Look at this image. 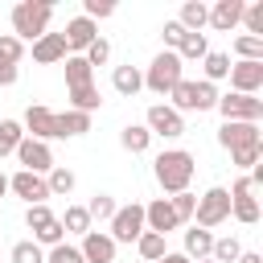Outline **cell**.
<instances>
[{
	"instance_id": "ffe728a7",
	"label": "cell",
	"mask_w": 263,
	"mask_h": 263,
	"mask_svg": "<svg viewBox=\"0 0 263 263\" xmlns=\"http://www.w3.org/2000/svg\"><path fill=\"white\" fill-rule=\"evenodd\" d=\"M177 25H181L185 33H201V29L210 25V8H205L201 0H185V4H181V16H177Z\"/></svg>"
},
{
	"instance_id": "e575fe53",
	"label": "cell",
	"mask_w": 263,
	"mask_h": 263,
	"mask_svg": "<svg viewBox=\"0 0 263 263\" xmlns=\"http://www.w3.org/2000/svg\"><path fill=\"white\" fill-rule=\"evenodd\" d=\"M242 25H247V37H259L263 41V0L242 4Z\"/></svg>"
},
{
	"instance_id": "c3c4849f",
	"label": "cell",
	"mask_w": 263,
	"mask_h": 263,
	"mask_svg": "<svg viewBox=\"0 0 263 263\" xmlns=\"http://www.w3.org/2000/svg\"><path fill=\"white\" fill-rule=\"evenodd\" d=\"M16 78H21V70H16V66H8V62H0V86H12Z\"/></svg>"
},
{
	"instance_id": "74e56055",
	"label": "cell",
	"mask_w": 263,
	"mask_h": 263,
	"mask_svg": "<svg viewBox=\"0 0 263 263\" xmlns=\"http://www.w3.org/2000/svg\"><path fill=\"white\" fill-rule=\"evenodd\" d=\"M168 99H173V111H177V115H181V111H193V82L181 78V82L168 90Z\"/></svg>"
},
{
	"instance_id": "d6a6232c",
	"label": "cell",
	"mask_w": 263,
	"mask_h": 263,
	"mask_svg": "<svg viewBox=\"0 0 263 263\" xmlns=\"http://www.w3.org/2000/svg\"><path fill=\"white\" fill-rule=\"evenodd\" d=\"M119 205H115V197L111 193H95L90 197V205H86V214H90V222H111V214H115Z\"/></svg>"
},
{
	"instance_id": "816d5d0a",
	"label": "cell",
	"mask_w": 263,
	"mask_h": 263,
	"mask_svg": "<svg viewBox=\"0 0 263 263\" xmlns=\"http://www.w3.org/2000/svg\"><path fill=\"white\" fill-rule=\"evenodd\" d=\"M4 193H8V177L0 173V197H4Z\"/></svg>"
},
{
	"instance_id": "f35d334b",
	"label": "cell",
	"mask_w": 263,
	"mask_h": 263,
	"mask_svg": "<svg viewBox=\"0 0 263 263\" xmlns=\"http://www.w3.org/2000/svg\"><path fill=\"white\" fill-rule=\"evenodd\" d=\"M21 58H25V41H16L12 33H0V62L21 66Z\"/></svg>"
},
{
	"instance_id": "52a82bcc",
	"label": "cell",
	"mask_w": 263,
	"mask_h": 263,
	"mask_svg": "<svg viewBox=\"0 0 263 263\" xmlns=\"http://www.w3.org/2000/svg\"><path fill=\"white\" fill-rule=\"evenodd\" d=\"M144 127H148L152 136H164V140H177V136H185V119H181L173 107H164V103H152V107H148V115H144Z\"/></svg>"
},
{
	"instance_id": "8992f818",
	"label": "cell",
	"mask_w": 263,
	"mask_h": 263,
	"mask_svg": "<svg viewBox=\"0 0 263 263\" xmlns=\"http://www.w3.org/2000/svg\"><path fill=\"white\" fill-rule=\"evenodd\" d=\"M218 111L222 119H234V123H259L263 119V99L255 95H218Z\"/></svg>"
},
{
	"instance_id": "ab89813d",
	"label": "cell",
	"mask_w": 263,
	"mask_h": 263,
	"mask_svg": "<svg viewBox=\"0 0 263 263\" xmlns=\"http://www.w3.org/2000/svg\"><path fill=\"white\" fill-rule=\"evenodd\" d=\"M82 58H86V66H90V70H95V66H107V58H111V41H107V37H95V41L86 45V53H82Z\"/></svg>"
},
{
	"instance_id": "2e32d148",
	"label": "cell",
	"mask_w": 263,
	"mask_h": 263,
	"mask_svg": "<svg viewBox=\"0 0 263 263\" xmlns=\"http://www.w3.org/2000/svg\"><path fill=\"white\" fill-rule=\"evenodd\" d=\"M234 25H242V0H218V4L210 8V29L230 33Z\"/></svg>"
},
{
	"instance_id": "9a60e30c",
	"label": "cell",
	"mask_w": 263,
	"mask_h": 263,
	"mask_svg": "<svg viewBox=\"0 0 263 263\" xmlns=\"http://www.w3.org/2000/svg\"><path fill=\"white\" fill-rule=\"evenodd\" d=\"M66 53H86V45L99 37V29H95V21H86V16H74V21H66Z\"/></svg>"
},
{
	"instance_id": "1f68e13d",
	"label": "cell",
	"mask_w": 263,
	"mask_h": 263,
	"mask_svg": "<svg viewBox=\"0 0 263 263\" xmlns=\"http://www.w3.org/2000/svg\"><path fill=\"white\" fill-rule=\"evenodd\" d=\"M218 107V86L214 82H193V111H214Z\"/></svg>"
},
{
	"instance_id": "681fc988",
	"label": "cell",
	"mask_w": 263,
	"mask_h": 263,
	"mask_svg": "<svg viewBox=\"0 0 263 263\" xmlns=\"http://www.w3.org/2000/svg\"><path fill=\"white\" fill-rule=\"evenodd\" d=\"M156 263H189V259H185V255H181V251H164V255H160V259H156Z\"/></svg>"
},
{
	"instance_id": "60d3db41",
	"label": "cell",
	"mask_w": 263,
	"mask_h": 263,
	"mask_svg": "<svg viewBox=\"0 0 263 263\" xmlns=\"http://www.w3.org/2000/svg\"><path fill=\"white\" fill-rule=\"evenodd\" d=\"M53 218H58V214H53V210H49V205H45V201H41V205H29V210H25V226H29V230H33V234H37V230H41V226H49V222H53Z\"/></svg>"
},
{
	"instance_id": "ee69618b",
	"label": "cell",
	"mask_w": 263,
	"mask_h": 263,
	"mask_svg": "<svg viewBox=\"0 0 263 263\" xmlns=\"http://www.w3.org/2000/svg\"><path fill=\"white\" fill-rule=\"evenodd\" d=\"M12 263H45V251L29 238V242H16L12 247Z\"/></svg>"
},
{
	"instance_id": "ba28073f",
	"label": "cell",
	"mask_w": 263,
	"mask_h": 263,
	"mask_svg": "<svg viewBox=\"0 0 263 263\" xmlns=\"http://www.w3.org/2000/svg\"><path fill=\"white\" fill-rule=\"evenodd\" d=\"M16 160H21V168L25 173H37V177H45L49 168H53V152H49V144H41V140H21L16 144V152H12Z\"/></svg>"
},
{
	"instance_id": "4fadbf2b",
	"label": "cell",
	"mask_w": 263,
	"mask_h": 263,
	"mask_svg": "<svg viewBox=\"0 0 263 263\" xmlns=\"http://www.w3.org/2000/svg\"><path fill=\"white\" fill-rule=\"evenodd\" d=\"M78 251H82L86 263H115V242H111L107 230H86Z\"/></svg>"
},
{
	"instance_id": "5bb4252c",
	"label": "cell",
	"mask_w": 263,
	"mask_h": 263,
	"mask_svg": "<svg viewBox=\"0 0 263 263\" xmlns=\"http://www.w3.org/2000/svg\"><path fill=\"white\" fill-rule=\"evenodd\" d=\"M144 226L152 230V234H168V230H177L181 222H177V214H173V205H168V197H156V201H148L144 205Z\"/></svg>"
},
{
	"instance_id": "484cf974",
	"label": "cell",
	"mask_w": 263,
	"mask_h": 263,
	"mask_svg": "<svg viewBox=\"0 0 263 263\" xmlns=\"http://www.w3.org/2000/svg\"><path fill=\"white\" fill-rule=\"evenodd\" d=\"M136 251H140V259L144 263H156L168 247H164V234H152V230H144L140 238H136Z\"/></svg>"
},
{
	"instance_id": "30bf717a",
	"label": "cell",
	"mask_w": 263,
	"mask_h": 263,
	"mask_svg": "<svg viewBox=\"0 0 263 263\" xmlns=\"http://www.w3.org/2000/svg\"><path fill=\"white\" fill-rule=\"evenodd\" d=\"M230 86L234 95H259L263 90V62H230Z\"/></svg>"
},
{
	"instance_id": "7c38bea8",
	"label": "cell",
	"mask_w": 263,
	"mask_h": 263,
	"mask_svg": "<svg viewBox=\"0 0 263 263\" xmlns=\"http://www.w3.org/2000/svg\"><path fill=\"white\" fill-rule=\"evenodd\" d=\"M8 189L16 193V197H25L29 205H41L45 197H49V185H45V177H37V173H12L8 177Z\"/></svg>"
},
{
	"instance_id": "f907efd6",
	"label": "cell",
	"mask_w": 263,
	"mask_h": 263,
	"mask_svg": "<svg viewBox=\"0 0 263 263\" xmlns=\"http://www.w3.org/2000/svg\"><path fill=\"white\" fill-rule=\"evenodd\" d=\"M234 263H263V255H259V251H242Z\"/></svg>"
},
{
	"instance_id": "8fae6325",
	"label": "cell",
	"mask_w": 263,
	"mask_h": 263,
	"mask_svg": "<svg viewBox=\"0 0 263 263\" xmlns=\"http://www.w3.org/2000/svg\"><path fill=\"white\" fill-rule=\"evenodd\" d=\"M218 144H222L226 152L255 148V144H259V123H234V119H226L222 132H218Z\"/></svg>"
},
{
	"instance_id": "e0dca14e",
	"label": "cell",
	"mask_w": 263,
	"mask_h": 263,
	"mask_svg": "<svg viewBox=\"0 0 263 263\" xmlns=\"http://www.w3.org/2000/svg\"><path fill=\"white\" fill-rule=\"evenodd\" d=\"M33 62L41 66H53V62H66V37L62 33H45L33 41Z\"/></svg>"
},
{
	"instance_id": "277c9868",
	"label": "cell",
	"mask_w": 263,
	"mask_h": 263,
	"mask_svg": "<svg viewBox=\"0 0 263 263\" xmlns=\"http://www.w3.org/2000/svg\"><path fill=\"white\" fill-rule=\"evenodd\" d=\"M226 218H230V193H226L222 185L205 189V193L197 197V210H193V226H201V230H214V226H222Z\"/></svg>"
},
{
	"instance_id": "44dd1931",
	"label": "cell",
	"mask_w": 263,
	"mask_h": 263,
	"mask_svg": "<svg viewBox=\"0 0 263 263\" xmlns=\"http://www.w3.org/2000/svg\"><path fill=\"white\" fill-rule=\"evenodd\" d=\"M90 82H95V70L86 66V58L82 53H66V86L78 90V86H90Z\"/></svg>"
},
{
	"instance_id": "7dc6e473",
	"label": "cell",
	"mask_w": 263,
	"mask_h": 263,
	"mask_svg": "<svg viewBox=\"0 0 263 263\" xmlns=\"http://www.w3.org/2000/svg\"><path fill=\"white\" fill-rule=\"evenodd\" d=\"M160 37H164V49H181V41H185V29L177 25V21H164V29H160Z\"/></svg>"
},
{
	"instance_id": "f6af8a7d",
	"label": "cell",
	"mask_w": 263,
	"mask_h": 263,
	"mask_svg": "<svg viewBox=\"0 0 263 263\" xmlns=\"http://www.w3.org/2000/svg\"><path fill=\"white\" fill-rule=\"evenodd\" d=\"M263 160V144H255V148H238V152H230V164L234 168H255Z\"/></svg>"
},
{
	"instance_id": "8d00e7d4",
	"label": "cell",
	"mask_w": 263,
	"mask_h": 263,
	"mask_svg": "<svg viewBox=\"0 0 263 263\" xmlns=\"http://www.w3.org/2000/svg\"><path fill=\"white\" fill-rule=\"evenodd\" d=\"M168 205H173V214H177V222L185 226V222H193V210H197V197L185 189V193H173L168 197Z\"/></svg>"
},
{
	"instance_id": "f546056e",
	"label": "cell",
	"mask_w": 263,
	"mask_h": 263,
	"mask_svg": "<svg viewBox=\"0 0 263 263\" xmlns=\"http://www.w3.org/2000/svg\"><path fill=\"white\" fill-rule=\"evenodd\" d=\"M45 185H49V197H66V193L74 189V173L62 168V164H53V168L45 173Z\"/></svg>"
},
{
	"instance_id": "cb8c5ba5",
	"label": "cell",
	"mask_w": 263,
	"mask_h": 263,
	"mask_svg": "<svg viewBox=\"0 0 263 263\" xmlns=\"http://www.w3.org/2000/svg\"><path fill=\"white\" fill-rule=\"evenodd\" d=\"M103 107V95H99V86L90 82V86H78V90H70V111H82V115H95Z\"/></svg>"
},
{
	"instance_id": "7bdbcfd3",
	"label": "cell",
	"mask_w": 263,
	"mask_h": 263,
	"mask_svg": "<svg viewBox=\"0 0 263 263\" xmlns=\"http://www.w3.org/2000/svg\"><path fill=\"white\" fill-rule=\"evenodd\" d=\"M45 263H86V259H82V251H78V247L58 242V247H49V251H45Z\"/></svg>"
},
{
	"instance_id": "603a6c76",
	"label": "cell",
	"mask_w": 263,
	"mask_h": 263,
	"mask_svg": "<svg viewBox=\"0 0 263 263\" xmlns=\"http://www.w3.org/2000/svg\"><path fill=\"white\" fill-rule=\"evenodd\" d=\"M119 144H123V152L140 156V152H148V144H152V132H148L144 123H127V127L119 132Z\"/></svg>"
},
{
	"instance_id": "b9f144b4",
	"label": "cell",
	"mask_w": 263,
	"mask_h": 263,
	"mask_svg": "<svg viewBox=\"0 0 263 263\" xmlns=\"http://www.w3.org/2000/svg\"><path fill=\"white\" fill-rule=\"evenodd\" d=\"M33 242H37V247H41V251H45V247H58V242H66V230H62V222H58V218H53V222H49V226H41V230H37V234H33Z\"/></svg>"
},
{
	"instance_id": "3957f363",
	"label": "cell",
	"mask_w": 263,
	"mask_h": 263,
	"mask_svg": "<svg viewBox=\"0 0 263 263\" xmlns=\"http://www.w3.org/2000/svg\"><path fill=\"white\" fill-rule=\"evenodd\" d=\"M181 78H185V62H181L173 49H160V53L152 58V66L144 70V86H148L152 95H168Z\"/></svg>"
},
{
	"instance_id": "9c48e42d",
	"label": "cell",
	"mask_w": 263,
	"mask_h": 263,
	"mask_svg": "<svg viewBox=\"0 0 263 263\" xmlns=\"http://www.w3.org/2000/svg\"><path fill=\"white\" fill-rule=\"evenodd\" d=\"M53 119H58V111H49L45 103H33L29 111H25V136L29 140H41V144H49V140H58V132H53Z\"/></svg>"
},
{
	"instance_id": "4dcf8cb0",
	"label": "cell",
	"mask_w": 263,
	"mask_h": 263,
	"mask_svg": "<svg viewBox=\"0 0 263 263\" xmlns=\"http://www.w3.org/2000/svg\"><path fill=\"white\" fill-rule=\"evenodd\" d=\"M242 255V242L234 238V234H226V238H214V251H210V259L214 263H234Z\"/></svg>"
},
{
	"instance_id": "4316f807",
	"label": "cell",
	"mask_w": 263,
	"mask_h": 263,
	"mask_svg": "<svg viewBox=\"0 0 263 263\" xmlns=\"http://www.w3.org/2000/svg\"><path fill=\"white\" fill-rule=\"evenodd\" d=\"M21 140H25V127H21L16 119H0V160H4V156H12Z\"/></svg>"
},
{
	"instance_id": "7402d4cb",
	"label": "cell",
	"mask_w": 263,
	"mask_h": 263,
	"mask_svg": "<svg viewBox=\"0 0 263 263\" xmlns=\"http://www.w3.org/2000/svg\"><path fill=\"white\" fill-rule=\"evenodd\" d=\"M111 86L123 95V99H132L136 90H144V74L127 62V66H115V74H111Z\"/></svg>"
},
{
	"instance_id": "f5cc1de1",
	"label": "cell",
	"mask_w": 263,
	"mask_h": 263,
	"mask_svg": "<svg viewBox=\"0 0 263 263\" xmlns=\"http://www.w3.org/2000/svg\"><path fill=\"white\" fill-rule=\"evenodd\" d=\"M197 263H214V259H197Z\"/></svg>"
},
{
	"instance_id": "83f0119b",
	"label": "cell",
	"mask_w": 263,
	"mask_h": 263,
	"mask_svg": "<svg viewBox=\"0 0 263 263\" xmlns=\"http://www.w3.org/2000/svg\"><path fill=\"white\" fill-rule=\"evenodd\" d=\"M205 53H210V45H205V33H185V41H181L177 58H181V62H201Z\"/></svg>"
},
{
	"instance_id": "d6986e66",
	"label": "cell",
	"mask_w": 263,
	"mask_h": 263,
	"mask_svg": "<svg viewBox=\"0 0 263 263\" xmlns=\"http://www.w3.org/2000/svg\"><path fill=\"white\" fill-rule=\"evenodd\" d=\"M210 251H214V234L210 230H201V226H193V230H185V259L189 263H197V259H210Z\"/></svg>"
},
{
	"instance_id": "6da1fadb",
	"label": "cell",
	"mask_w": 263,
	"mask_h": 263,
	"mask_svg": "<svg viewBox=\"0 0 263 263\" xmlns=\"http://www.w3.org/2000/svg\"><path fill=\"white\" fill-rule=\"evenodd\" d=\"M152 173H156V185L164 193H185L189 181H193V173H197V160L185 148H168V152H160L152 160Z\"/></svg>"
},
{
	"instance_id": "ac0fdd59",
	"label": "cell",
	"mask_w": 263,
	"mask_h": 263,
	"mask_svg": "<svg viewBox=\"0 0 263 263\" xmlns=\"http://www.w3.org/2000/svg\"><path fill=\"white\" fill-rule=\"evenodd\" d=\"M53 132H58V140L86 136V132H90V115H82V111H58V119H53Z\"/></svg>"
},
{
	"instance_id": "f1b7e54d",
	"label": "cell",
	"mask_w": 263,
	"mask_h": 263,
	"mask_svg": "<svg viewBox=\"0 0 263 263\" xmlns=\"http://www.w3.org/2000/svg\"><path fill=\"white\" fill-rule=\"evenodd\" d=\"M201 70H205V82H218V78H226V74H230V53H218V49H210V53L201 58Z\"/></svg>"
},
{
	"instance_id": "5b68a950",
	"label": "cell",
	"mask_w": 263,
	"mask_h": 263,
	"mask_svg": "<svg viewBox=\"0 0 263 263\" xmlns=\"http://www.w3.org/2000/svg\"><path fill=\"white\" fill-rule=\"evenodd\" d=\"M148 226H144V205L140 201H132V205H119L115 214H111V242L119 247V242H136L140 234H144Z\"/></svg>"
},
{
	"instance_id": "bcb514c9",
	"label": "cell",
	"mask_w": 263,
	"mask_h": 263,
	"mask_svg": "<svg viewBox=\"0 0 263 263\" xmlns=\"http://www.w3.org/2000/svg\"><path fill=\"white\" fill-rule=\"evenodd\" d=\"M111 12H115L111 0H82V16H86V21H107Z\"/></svg>"
},
{
	"instance_id": "d4e9b609",
	"label": "cell",
	"mask_w": 263,
	"mask_h": 263,
	"mask_svg": "<svg viewBox=\"0 0 263 263\" xmlns=\"http://www.w3.org/2000/svg\"><path fill=\"white\" fill-rule=\"evenodd\" d=\"M58 222H62V230H66V234H86V230H95V226H90L86 205H66V214H62Z\"/></svg>"
},
{
	"instance_id": "836d02e7",
	"label": "cell",
	"mask_w": 263,
	"mask_h": 263,
	"mask_svg": "<svg viewBox=\"0 0 263 263\" xmlns=\"http://www.w3.org/2000/svg\"><path fill=\"white\" fill-rule=\"evenodd\" d=\"M230 214H234L242 226H255V222H259V201H255V197H230Z\"/></svg>"
},
{
	"instance_id": "7a4b0ae2",
	"label": "cell",
	"mask_w": 263,
	"mask_h": 263,
	"mask_svg": "<svg viewBox=\"0 0 263 263\" xmlns=\"http://www.w3.org/2000/svg\"><path fill=\"white\" fill-rule=\"evenodd\" d=\"M49 16H53V4L49 0H21L12 4L8 21H12V37L16 41H37L49 33Z\"/></svg>"
},
{
	"instance_id": "d590c367",
	"label": "cell",
	"mask_w": 263,
	"mask_h": 263,
	"mask_svg": "<svg viewBox=\"0 0 263 263\" xmlns=\"http://www.w3.org/2000/svg\"><path fill=\"white\" fill-rule=\"evenodd\" d=\"M234 53H238V62H263V41L259 37H234Z\"/></svg>"
}]
</instances>
